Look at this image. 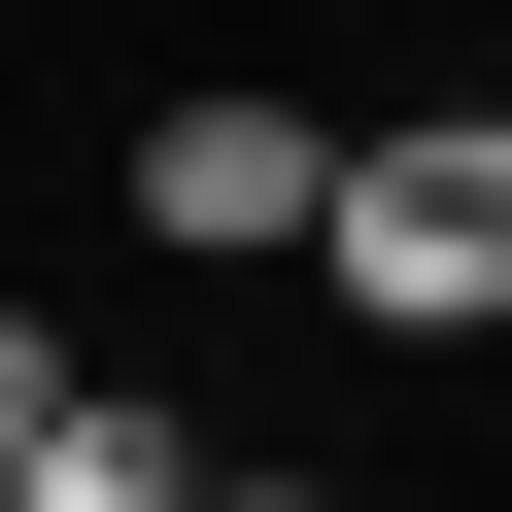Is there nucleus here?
Masks as SVG:
<instances>
[{"mask_svg":"<svg viewBox=\"0 0 512 512\" xmlns=\"http://www.w3.org/2000/svg\"><path fill=\"white\" fill-rule=\"evenodd\" d=\"M308 274H342V342H410V376H444V342H512V103H376Z\"/></svg>","mask_w":512,"mask_h":512,"instance_id":"1","label":"nucleus"},{"mask_svg":"<svg viewBox=\"0 0 512 512\" xmlns=\"http://www.w3.org/2000/svg\"><path fill=\"white\" fill-rule=\"evenodd\" d=\"M103 171H137V239H171V274H308V239H342V103H274V69L137 103Z\"/></svg>","mask_w":512,"mask_h":512,"instance_id":"2","label":"nucleus"},{"mask_svg":"<svg viewBox=\"0 0 512 512\" xmlns=\"http://www.w3.org/2000/svg\"><path fill=\"white\" fill-rule=\"evenodd\" d=\"M0 512H205V444H171V410H137V376H69V410H35V444H0Z\"/></svg>","mask_w":512,"mask_h":512,"instance_id":"3","label":"nucleus"},{"mask_svg":"<svg viewBox=\"0 0 512 512\" xmlns=\"http://www.w3.org/2000/svg\"><path fill=\"white\" fill-rule=\"evenodd\" d=\"M205 512H376V478H308V444H239V478H205Z\"/></svg>","mask_w":512,"mask_h":512,"instance_id":"4","label":"nucleus"},{"mask_svg":"<svg viewBox=\"0 0 512 512\" xmlns=\"http://www.w3.org/2000/svg\"><path fill=\"white\" fill-rule=\"evenodd\" d=\"M35 410H69V342H35V308H0V444H35Z\"/></svg>","mask_w":512,"mask_h":512,"instance_id":"5","label":"nucleus"}]
</instances>
